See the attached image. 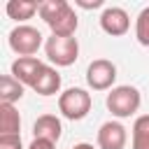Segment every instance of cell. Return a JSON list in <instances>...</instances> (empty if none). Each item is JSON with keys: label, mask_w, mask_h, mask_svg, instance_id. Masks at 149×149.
<instances>
[{"label": "cell", "mask_w": 149, "mask_h": 149, "mask_svg": "<svg viewBox=\"0 0 149 149\" xmlns=\"http://www.w3.org/2000/svg\"><path fill=\"white\" fill-rule=\"evenodd\" d=\"M40 16L49 26L51 35L72 37L79 28L77 12L72 9V5L68 0H44V2H40Z\"/></svg>", "instance_id": "6da1fadb"}, {"label": "cell", "mask_w": 149, "mask_h": 149, "mask_svg": "<svg viewBox=\"0 0 149 149\" xmlns=\"http://www.w3.org/2000/svg\"><path fill=\"white\" fill-rule=\"evenodd\" d=\"M105 105H107V109L112 112V116H116V119H128V116H133V114L140 109L142 95H140V91H137L135 86L121 84V86H114V88L107 93Z\"/></svg>", "instance_id": "7a4b0ae2"}, {"label": "cell", "mask_w": 149, "mask_h": 149, "mask_svg": "<svg viewBox=\"0 0 149 149\" xmlns=\"http://www.w3.org/2000/svg\"><path fill=\"white\" fill-rule=\"evenodd\" d=\"M91 105H93V98L86 88H79V86H72V88H65L61 95H58V112L68 119V121H81L88 112H91Z\"/></svg>", "instance_id": "3957f363"}, {"label": "cell", "mask_w": 149, "mask_h": 149, "mask_svg": "<svg viewBox=\"0 0 149 149\" xmlns=\"http://www.w3.org/2000/svg\"><path fill=\"white\" fill-rule=\"evenodd\" d=\"M44 54L49 58V63H54L56 68H68L79 58V42L77 37H63V35H51L44 42Z\"/></svg>", "instance_id": "277c9868"}, {"label": "cell", "mask_w": 149, "mask_h": 149, "mask_svg": "<svg viewBox=\"0 0 149 149\" xmlns=\"http://www.w3.org/2000/svg\"><path fill=\"white\" fill-rule=\"evenodd\" d=\"M7 42H9V49L14 54H19V58H28V56H35L40 51V47L44 44V37L37 28L21 23V26L9 30Z\"/></svg>", "instance_id": "5b68a950"}, {"label": "cell", "mask_w": 149, "mask_h": 149, "mask_svg": "<svg viewBox=\"0 0 149 149\" xmlns=\"http://www.w3.org/2000/svg\"><path fill=\"white\" fill-rule=\"evenodd\" d=\"M116 81V65L107 58H95L86 68V84L93 91H112Z\"/></svg>", "instance_id": "8992f818"}, {"label": "cell", "mask_w": 149, "mask_h": 149, "mask_svg": "<svg viewBox=\"0 0 149 149\" xmlns=\"http://www.w3.org/2000/svg\"><path fill=\"white\" fill-rule=\"evenodd\" d=\"M100 28L112 37H121L130 30V16L123 7H105L100 14Z\"/></svg>", "instance_id": "52a82bcc"}, {"label": "cell", "mask_w": 149, "mask_h": 149, "mask_svg": "<svg viewBox=\"0 0 149 149\" xmlns=\"http://www.w3.org/2000/svg\"><path fill=\"white\" fill-rule=\"evenodd\" d=\"M95 142H98V149H126V142H128L126 126L121 121H105L98 128Z\"/></svg>", "instance_id": "ba28073f"}, {"label": "cell", "mask_w": 149, "mask_h": 149, "mask_svg": "<svg viewBox=\"0 0 149 149\" xmlns=\"http://www.w3.org/2000/svg\"><path fill=\"white\" fill-rule=\"evenodd\" d=\"M63 135V126L61 119L56 114H42L35 119L33 123V140H47L51 144H56Z\"/></svg>", "instance_id": "9c48e42d"}, {"label": "cell", "mask_w": 149, "mask_h": 149, "mask_svg": "<svg viewBox=\"0 0 149 149\" xmlns=\"http://www.w3.org/2000/svg\"><path fill=\"white\" fill-rule=\"evenodd\" d=\"M42 65H44V63H42L40 58H35V56L16 58V61L12 63V77L19 79L23 86H33L35 79H37V74H40V70H42Z\"/></svg>", "instance_id": "30bf717a"}, {"label": "cell", "mask_w": 149, "mask_h": 149, "mask_svg": "<svg viewBox=\"0 0 149 149\" xmlns=\"http://www.w3.org/2000/svg\"><path fill=\"white\" fill-rule=\"evenodd\" d=\"M30 88L37 95H56L61 91V74H58V70L54 65L44 63L42 70H40V74H37V79H35V84Z\"/></svg>", "instance_id": "8fae6325"}, {"label": "cell", "mask_w": 149, "mask_h": 149, "mask_svg": "<svg viewBox=\"0 0 149 149\" xmlns=\"http://www.w3.org/2000/svg\"><path fill=\"white\" fill-rule=\"evenodd\" d=\"M21 116L14 105L0 102V135H21Z\"/></svg>", "instance_id": "7c38bea8"}, {"label": "cell", "mask_w": 149, "mask_h": 149, "mask_svg": "<svg viewBox=\"0 0 149 149\" xmlns=\"http://www.w3.org/2000/svg\"><path fill=\"white\" fill-rule=\"evenodd\" d=\"M23 91H26V86L19 79H14L12 74L0 77V102L14 105V102H19L23 98Z\"/></svg>", "instance_id": "4fadbf2b"}, {"label": "cell", "mask_w": 149, "mask_h": 149, "mask_svg": "<svg viewBox=\"0 0 149 149\" xmlns=\"http://www.w3.org/2000/svg\"><path fill=\"white\" fill-rule=\"evenodd\" d=\"M5 12L14 21H28V19H33L35 12H40V5L35 0H9Z\"/></svg>", "instance_id": "5bb4252c"}, {"label": "cell", "mask_w": 149, "mask_h": 149, "mask_svg": "<svg viewBox=\"0 0 149 149\" xmlns=\"http://www.w3.org/2000/svg\"><path fill=\"white\" fill-rule=\"evenodd\" d=\"M133 149H149V114L133 121Z\"/></svg>", "instance_id": "9a60e30c"}, {"label": "cell", "mask_w": 149, "mask_h": 149, "mask_svg": "<svg viewBox=\"0 0 149 149\" xmlns=\"http://www.w3.org/2000/svg\"><path fill=\"white\" fill-rule=\"evenodd\" d=\"M135 40L142 47H149V7H144L135 19Z\"/></svg>", "instance_id": "2e32d148"}, {"label": "cell", "mask_w": 149, "mask_h": 149, "mask_svg": "<svg viewBox=\"0 0 149 149\" xmlns=\"http://www.w3.org/2000/svg\"><path fill=\"white\" fill-rule=\"evenodd\" d=\"M0 149H23L21 135H0Z\"/></svg>", "instance_id": "e0dca14e"}, {"label": "cell", "mask_w": 149, "mask_h": 149, "mask_svg": "<svg viewBox=\"0 0 149 149\" xmlns=\"http://www.w3.org/2000/svg\"><path fill=\"white\" fill-rule=\"evenodd\" d=\"M74 5L77 7H84V9H98V7H102V0H74Z\"/></svg>", "instance_id": "ac0fdd59"}, {"label": "cell", "mask_w": 149, "mask_h": 149, "mask_svg": "<svg viewBox=\"0 0 149 149\" xmlns=\"http://www.w3.org/2000/svg\"><path fill=\"white\" fill-rule=\"evenodd\" d=\"M28 149H56V144H51V142H47V140H33V142L28 144Z\"/></svg>", "instance_id": "d6986e66"}, {"label": "cell", "mask_w": 149, "mask_h": 149, "mask_svg": "<svg viewBox=\"0 0 149 149\" xmlns=\"http://www.w3.org/2000/svg\"><path fill=\"white\" fill-rule=\"evenodd\" d=\"M70 149H95V147H93V144H88V142H79V144L70 147Z\"/></svg>", "instance_id": "ffe728a7"}]
</instances>
